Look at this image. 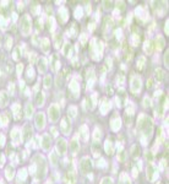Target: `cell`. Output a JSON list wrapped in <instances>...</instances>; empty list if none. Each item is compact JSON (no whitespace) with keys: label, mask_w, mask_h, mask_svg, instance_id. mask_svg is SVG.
I'll return each mask as SVG.
<instances>
[{"label":"cell","mask_w":169,"mask_h":184,"mask_svg":"<svg viewBox=\"0 0 169 184\" xmlns=\"http://www.w3.org/2000/svg\"><path fill=\"white\" fill-rule=\"evenodd\" d=\"M31 135H32V129L26 125L25 126V139L28 140V138H31Z\"/></svg>","instance_id":"11"},{"label":"cell","mask_w":169,"mask_h":184,"mask_svg":"<svg viewBox=\"0 0 169 184\" xmlns=\"http://www.w3.org/2000/svg\"><path fill=\"white\" fill-rule=\"evenodd\" d=\"M102 184H113V180L110 178H104L102 180Z\"/></svg>","instance_id":"19"},{"label":"cell","mask_w":169,"mask_h":184,"mask_svg":"<svg viewBox=\"0 0 169 184\" xmlns=\"http://www.w3.org/2000/svg\"><path fill=\"white\" fill-rule=\"evenodd\" d=\"M6 177L9 179H11L14 177V168L12 167H8V170H6Z\"/></svg>","instance_id":"15"},{"label":"cell","mask_w":169,"mask_h":184,"mask_svg":"<svg viewBox=\"0 0 169 184\" xmlns=\"http://www.w3.org/2000/svg\"><path fill=\"white\" fill-rule=\"evenodd\" d=\"M120 184H130V180H129L127 178L121 177V178H120Z\"/></svg>","instance_id":"18"},{"label":"cell","mask_w":169,"mask_h":184,"mask_svg":"<svg viewBox=\"0 0 169 184\" xmlns=\"http://www.w3.org/2000/svg\"><path fill=\"white\" fill-rule=\"evenodd\" d=\"M80 168H81V171H82V173H83V174H87L88 172H91V170H92V163H91V160H88V158H83V160L81 161Z\"/></svg>","instance_id":"2"},{"label":"cell","mask_w":169,"mask_h":184,"mask_svg":"<svg viewBox=\"0 0 169 184\" xmlns=\"http://www.w3.org/2000/svg\"><path fill=\"white\" fill-rule=\"evenodd\" d=\"M59 114H60V112H59V108L56 107L55 104L54 106H52L50 108H49V118H50V120L52 122H55V120H58L59 119Z\"/></svg>","instance_id":"3"},{"label":"cell","mask_w":169,"mask_h":184,"mask_svg":"<svg viewBox=\"0 0 169 184\" xmlns=\"http://www.w3.org/2000/svg\"><path fill=\"white\" fill-rule=\"evenodd\" d=\"M140 86H141V82H140V80H135V81H133V90H134V92H136V91H140Z\"/></svg>","instance_id":"13"},{"label":"cell","mask_w":169,"mask_h":184,"mask_svg":"<svg viewBox=\"0 0 169 184\" xmlns=\"http://www.w3.org/2000/svg\"><path fill=\"white\" fill-rule=\"evenodd\" d=\"M43 145H44V149L45 150H48L49 147H50V138L45 134L44 135V138H43Z\"/></svg>","instance_id":"8"},{"label":"cell","mask_w":169,"mask_h":184,"mask_svg":"<svg viewBox=\"0 0 169 184\" xmlns=\"http://www.w3.org/2000/svg\"><path fill=\"white\" fill-rule=\"evenodd\" d=\"M77 147H79V146H77V141H76V140H74L72 144H71V151L75 154V152L77 151Z\"/></svg>","instance_id":"16"},{"label":"cell","mask_w":169,"mask_h":184,"mask_svg":"<svg viewBox=\"0 0 169 184\" xmlns=\"http://www.w3.org/2000/svg\"><path fill=\"white\" fill-rule=\"evenodd\" d=\"M43 101H44L43 95H42V94H38V96H37V98H36V103H37V106H42V104H43Z\"/></svg>","instance_id":"14"},{"label":"cell","mask_w":169,"mask_h":184,"mask_svg":"<svg viewBox=\"0 0 169 184\" xmlns=\"http://www.w3.org/2000/svg\"><path fill=\"white\" fill-rule=\"evenodd\" d=\"M134 108H130V109H126V113H125V120H126V124L127 126L131 125L133 123V118H134Z\"/></svg>","instance_id":"4"},{"label":"cell","mask_w":169,"mask_h":184,"mask_svg":"<svg viewBox=\"0 0 169 184\" xmlns=\"http://www.w3.org/2000/svg\"><path fill=\"white\" fill-rule=\"evenodd\" d=\"M105 150H107V152L109 154V155H113V147H111V142H110V140H107V142H105Z\"/></svg>","instance_id":"12"},{"label":"cell","mask_w":169,"mask_h":184,"mask_svg":"<svg viewBox=\"0 0 169 184\" xmlns=\"http://www.w3.org/2000/svg\"><path fill=\"white\" fill-rule=\"evenodd\" d=\"M143 104H145V107H148L149 104H151V102H149V100H148V98H145V101H143Z\"/></svg>","instance_id":"20"},{"label":"cell","mask_w":169,"mask_h":184,"mask_svg":"<svg viewBox=\"0 0 169 184\" xmlns=\"http://www.w3.org/2000/svg\"><path fill=\"white\" fill-rule=\"evenodd\" d=\"M59 149H60V154H65V151H66V142H65L64 139H60L58 141V150Z\"/></svg>","instance_id":"7"},{"label":"cell","mask_w":169,"mask_h":184,"mask_svg":"<svg viewBox=\"0 0 169 184\" xmlns=\"http://www.w3.org/2000/svg\"><path fill=\"white\" fill-rule=\"evenodd\" d=\"M156 174H157L156 168L153 167L152 164H149L148 167H147V178H148V180H153L155 177H156Z\"/></svg>","instance_id":"5"},{"label":"cell","mask_w":169,"mask_h":184,"mask_svg":"<svg viewBox=\"0 0 169 184\" xmlns=\"http://www.w3.org/2000/svg\"><path fill=\"white\" fill-rule=\"evenodd\" d=\"M26 112H27V116H28V117H31V114H32V112H33V109H32V107H31V104H27V108H26Z\"/></svg>","instance_id":"17"},{"label":"cell","mask_w":169,"mask_h":184,"mask_svg":"<svg viewBox=\"0 0 169 184\" xmlns=\"http://www.w3.org/2000/svg\"><path fill=\"white\" fill-rule=\"evenodd\" d=\"M45 86H47V87L50 86V78H47V79H45Z\"/></svg>","instance_id":"21"},{"label":"cell","mask_w":169,"mask_h":184,"mask_svg":"<svg viewBox=\"0 0 169 184\" xmlns=\"http://www.w3.org/2000/svg\"><path fill=\"white\" fill-rule=\"evenodd\" d=\"M0 98H2V102H0V106H2V107H5V104H6L8 100H9V97H8V96L4 94V92H3V94L0 95Z\"/></svg>","instance_id":"9"},{"label":"cell","mask_w":169,"mask_h":184,"mask_svg":"<svg viewBox=\"0 0 169 184\" xmlns=\"http://www.w3.org/2000/svg\"><path fill=\"white\" fill-rule=\"evenodd\" d=\"M139 130L142 133V136L147 138V140L151 138V134H152V120L151 118L148 117H140L139 118Z\"/></svg>","instance_id":"1"},{"label":"cell","mask_w":169,"mask_h":184,"mask_svg":"<svg viewBox=\"0 0 169 184\" xmlns=\"http://www.w3.org/2000/svg\"><path fill=\"white\" fill-rule=\"evenodd\" d=\"M43 116L44 114L39 113L38 116H37V118H36V124H37V128H38V129H42L44 126V117Z\"/></svg>","instance_id":"6"},{"label":"cell","mask_w":169,"mask_h":184,"mask_svg":"<svg viewBox=\"0 0 169 184\" xmlns=\"http://www.w3.org/2000/svg\"><path fill=\"white\" fill-rule=\"evenodd\" d=\"M131 154H133V157H139L140 149L137 147V145H134V146H133V150H131Z\"/></svg>","instance_id":"10"}]
</instances>
